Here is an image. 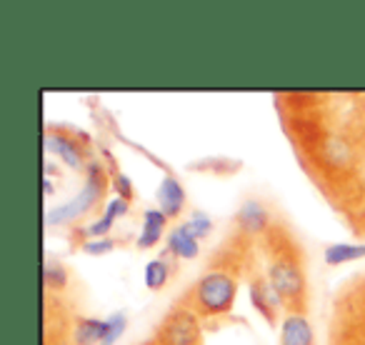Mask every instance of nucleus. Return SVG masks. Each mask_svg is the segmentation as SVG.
Listing matches in <instances>:
<instances>
[{"label": "nucleus", "mask_w": 365, "mask_h": 345, "mask_svg": "<svg viewBox=\"0 0 365 345\" xmlns=\"http://www.w3.org/2000/svg\"><path fill=\"white\" fill-rule=\"evenodd\" d=\"M43 283L48 290H63L68 285V270L58 260H46L43 265Z\"/></svg>", "instance_id": "nucleus-15"}, {"label": "nucleus", "mask_w": 365, "mask_h": 345, "mask_svg": "<svg viewBox=\"0 0 365 345\" xmlns=\"http://www.w3.org/2000/svg\"><path fill=\"white\" fill-rule=\"evenodd\" d=\"M318 158L323 160L325 168L333 170H348L353 163V148L345 138L340 135H325L318 145Z\"/></svg>", "instance_id": "nucleus-7"}, {"label": "nucleus", "mask_w": 365, "mask_h": 345, "mask_svg": "<svg viewBox=\"0 0 365 345\" xmlns=\"http://www.w3.org/2000/svg\"><path fill=\"white\" fill-rule=\"evenodd\" d=\"M248 290H250V300H253L255 310H258L268 323H275V320H278V310L285 305L283 295L270 285L268 278H255L253 283L248 285Z\"/></svg>", "instance_id": "nucleus-4"}, {"label": "nucleus", "mask_w": 365, "mask_h": 345, "mask_svg": "<svg viewBox=\"0 0 365 345\" xmlns=\"http://www.w3.org/2000/svg\"><path fill=\"white\" fill-rule=\"evenodd\" d=\"M115 248V243H113L110 238H96V240H86L83 243V253H88V255H108L110 250Z\"/></svg>", "instance_id": "nucleus-19"}, {"label": "nucleus", "mask_w": 365, "mask_h": 345, "mask_svg": "<svg viewBox=\"0 0 365 345\" xmlns=\"http://www.w3.org/2000/svg\"><path fill=\"white\" fill-rule=\"evenodd\" d=\"M235 293H238V283L235 275L228 270L210 268L198 278V283L190 290V308L198 315H225L235 303Z\"/></svg>", "instance_id": "nucleus-1"}, {"label": "nucleus", "mask_w": 365, "mask_h": 345, "mask_svg": "<svg viewBox=\"0 0 365 345\" xmlns=\"http://www.w3.org/2000/svg\"><path fill=\"white\" fill-rule=\"evenodd\" d=\"M158 205L168 215V220L180 218V213L185 210V188H182L175 175H165L160 180V185H158Z\"/></svg>", "instance_id": "nucleus-8"}, {"label": "nucleus", "mask_w": 365, "mask_h": 345, "mask_svg": "<svg viewBox=\"0 0 365 345\" xmlns=\"http://www.w3.org/2000/svg\"><path fill=\"white\" fill-rule=\"evenodd\" d=\"M103 330H106V318H76L71 340L73 345H101Z\"/></svg>", "instance_id": "nucleus-11"}, {"label": "nucleus", "mask_w": 365, "mask_h": 345, "mask_svg": "<svg viewBox=\"0 0 365 345\" xmlns=\"http://www.w3.org/2000/svg\"><path fill=\"white\" fill-rule=\"evenodd\" d=\"M235 220H238V228L243 230L245 235H260V233L265 235L270 228V213H268V208H265L263 200H258V198L245 200V203L238 208Z\"/></svg>", "instance_id": "nucleus-6"}, {"label": "nucleus", "mask_w": 365, "mask_h": 345, "mask_svg": "<svg viewBox=\"0 0 365 345\" xmlns=\"http://www.w3.org/2000/svg\"><path fill=\"white\" fill-rule=\"evenodd\" d=\"M113 188L118 190V198L128 200V203L133 200V185H130V178H128V175L115 172V175H113Z\"/></svg>", "instance_id": "nucleus-20"}, {"label": "nucleus", "mask_w": 365, "mask_h": 345, "mask_svg": "<svg viewBox=\"0 0 365 345\" xmlns=\"http://www.w3.org/2000/svg\"><path fill=\"white\" fill-rule=\"evenodd\" d=\"M150 345H155V340H153V343H150Z\"/></svg>", "instance_id": "nucleus-22"}, {"label": "nucleus", "mask_w": 365, "mask_h": 345, "mask_svg": "<svg viewBox=\"0 0 365 345\" xmlns=\"http://www.w3.org/2000/svg\"><path fill=\"white\" fill-rule=\"evenodd\" d=\"M128 328V318L125 313H110L106 318V330H103V340L101 345H115L118 340L123 338V333H125Z\"/></svg>", "instance_id": "nucleus-16"}, {"label": "nucleus", "mask_w": 365, "mask_h": 345, "mask_svg": "<svg viewBox=\"0 0 365 345\" xmlns=\"http://www.w3.org/2000/svg\"><path fill=\"white\" fill-rule=\"evenodd\" d=\"M323 258L328 265H343L365 258V243H330L325 245Z\"/></svg>", "instance_id": "nucleus-13"}, {"label": "nucleus", "mask_w": 365, "mask_h": 345, "mask_svg": "<svg viewBox=\"0 0 365 345\" xmlns=\"http://www.w3.org/2000/svg\"><path fill=\"white\" fill-rule=\"evenodd\" d=\"M128 208H130V203H128V200L113 198V200H108V203H106L103 215H106V218H110V220H115V218H123V215L128 213Z\"/></svg>", "instance_id": "nucleus-21"}, {"label": "nucleus", "mask_w": 365, "mask_h": 345, "mask_svg": "<svg viewBox=\"0 0 365 345\" xmlns=\"http://www.w3.org/2000/svg\"><path fill=\"white\" fill-rule=\"evenodd\" d=\"M168 278H170V265L163 258H153L145 263V270H143V280L150 290H160L165 288Z\"/></svg>", "instance_id": "nucleus-14"}, {"label": "nucleus", "mask_w": 365, "mask_h": 345, "mask_svg": "<svg viewBox=\"0 0 365 345\" xmlns=\"http://www.w3.org/2000/svg\"><path fill=\"white\" fill-rule=\"evenodd\" d=\"M182 225H185V228H188L198 240L208 238L210 230H213V220H210V215L203 213V210H193V213H190V218L185 220Z\"/></svg>", "instance_id": "nucleus-17"}, {"label": "nucleus", "mask_w": 365, "mask_h": 345, "mask_svg": "<svg viewBox=\"0 0 365 345\" xmlns=\"http://www.w3.org/2000/svg\"><path fill=\"white\" fill-rule=\"evenodd\" d=\"M165 223H168V215L163 213L160 208H150L143 213V228L140 235H138V248H153V245L160 243L163 233H165Z\"/></svg>", "instance_id": "nucleus-9"}, {"label": "nucleus", "mask_w": 365, "mask_h": 345, "mask_svg": "<svg viewBox=\"0 0 365 345\" xmlns=\"http://www.w3.org/2000/svg\"><path fill=\"white\" fill-rule=\"evenodd\" d=\"M168 250H170L178 260H193V258H198V253H200V243L185 225H178V228H173L170 235H168Z\"/></svg>", "instance_id": "nucleus-10"}, {"label": "nucleus", "mask_w": 365, "mask_h": 345, "mask_svg": "<svg viewBox=\"0 0 365 345\" xmlns=\"http://www.w3.org/2000/svg\"><path fill=\"white\" fill-rule=\"evenodd\" d=\"M280 345H315V333L305 310H290L280 323Z\"/></svg>", "instance_id": "nucleus-5"}, {"label": "nucleus", "mask_w": 365, "mask_h": 345, "mask_svg": "<svg viewBox=\"0 0 365 345\" xmlns=\"http://www.w3.org/2000/svg\"><path fill=\"white\" fill-rule=\"evenodd\" d=\"M106 180H103V168L101 163H93L88 165V180L83 185V190L66 205H58V208L48 210V225H61V223H73V220L83 218L86 213H91L98 205V200L103 198V190H106Z\"/></svg>", "instance_id": "nucleus-3"}, {"label": "nucleus", "mask_w": 365, "mask_h": 345, "mask_svg": "<svg viewBox=\"0 0 365 345\" xmlns=\"http://www.w3.org/2000/svg\"><path fill=\"white\" fill-rule=\"evenodd\" d=\"M110 228H113V220H110V218H106V215H101V218H96L93 223H88V225H86V235H88V240L108 238Z\"/></svg>", "instance_id": "nucleus-18"}, {"label": "nucleus", "mask_w": 365, "mask_h": 345, "mask_svg": "<svg viewBox=\"0 0 365 345\" xmlns=\"http://www.w3.org/2000/svg\"><path fill=\"white\" fill-rule=\"evenodd\" d=\"M155 345H203L198 313L190 305H173L158 325Z\"/></svg>", "instance_id": "nucleus-2"}, {"label": "nucleus", "mask_w": 365, "mask_h": 345, "mask_svg": "<svg viewBox=\"0 0 365 345\" xmlns=\"http://www.w3.org/2000/svg\"><path fill=\"white\" fill-rule=\"evenodd\" d=\"M46 140H48V150L58 153V155H61L71 168H81L83 165L81 148H78L76 140H71V138H66L63 133H56V130L48 133Z\"/></svg>", "instance_id": "nucleus-12"}]
</instances>
